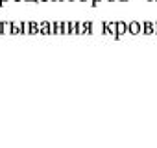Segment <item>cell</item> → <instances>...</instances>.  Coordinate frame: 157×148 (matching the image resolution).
<instances>
[{"label": "cell", "instance_id": "obj_8", "mask_svg": "<svg viewBox=\"0 0 157 148\" xmlns=\"http://www.w3.org/2000/svg\"><path fill=\"white\" fill-rule=\"evenodd\" d=\"M39 33V22L30 21V35H37Z\"/></svg>", "mask_w": 157, "mask_h": 148}, {"label": "cell", "instance_id": "obj_2", "mask_svg": "<svg viewBox=\"0 0 157 148\" xmlns=\"http://www.w3.org/2000/svg\"><path fill=\"white\" fill-rule=\"evenodd\" d=\"M126 33H128V22L118 21V22H117V35H115V39H120V37L126 35Z\"/></svg>", "mask_w": 157, "mask_h": 148}, {"label": "cell", "instance_id": "obj_3", "mask_svg": "<svg viewBox=\"0 0 157 148\" xmlns=\"http://www.w3.org/2000/svg\"><path fill=\"white\" fill-rule=\"evenodd\" d=\"M128 33H129V35H139V33H140V22H139V21L128 22Z\"/></svg>", "mask_w": 157, "mask_h": 148}, {"label": "cell", "instance_id": "obj_5", "mask_svg": "<svg viewBox=\"0 0 157 148\" xmlns=\"http://www.w3.org/2000/svg\"><path fill=\"white\" fill-rule=\"evenodd\" d=\"M11 35H24L22 33V22L11 21Z\"/></svg>", "mask_w": 157, "mask_h": 148}, {"label": "cell", "instance_id": "obj_13", "mask_svg": "<svg viewBox=\"0 0 157 148\" xmlns=\"http://www.w3.org/2000/svg\"><path fill=\"white\" fill-rule=\"evenodd\" d=\"M11 2H24V0H11Z\"/></svg>", "mask_w": 157, "mask_h": 148}, {"label": "cell", "instance_id": "obj_18", "mask_svg": "<svg viewBox=\"0 0 157 148\" xmlns=\"http://www.w3.org/2000/svg\"><path fill=\"white\" fill-rule=\"evenodd\" d=\"M107 2H117V0H107Z\"/></svg>", "mask_w": 157, "mask_h": 148}, {"label": "cell", "instance_id": "obj_19", "mask_svg": "<svg viewBox=\"0 0 157 148\" xmlns=\"http://www.w3.org/2000/svg\"><path fill=\"white\" fill-rule=\"evenodd\" d=\"M63 2H70V0H63Z\"/></svg>", "mask_w": 157, "mask_h": 148}, {"label": "cell", "instance_id": "obj_4", "mask_svg": "<svg viewBox=\"0 0 157 148\" xmlns=\"http://www.w3.org/2000/svg\"><path fill=\"white\" fill-rule=\"evenodd\" d=\"M39 33L41 35H52V28H50V22L48 21L39 22Z\"/></svg>", "mask_w": 157, "mask_h": 148}, {"label": "cell", "instance_id": "obj_17", "mask_svg": "<svg viewBox=\"0 0 157 148\" xmlns=\"http://www.w3.org/2000/svg\"><path fill=\"white\" fill-rule=\"evenodd\" d=\"M120 2H129V0H120Z\"/></svg>", "mask_w": 157, "mask_h": 148}, {"label": "cell", "instance_id": "obj_16", "mask_svg": "<svg viewBox=\"0 0 157 148\" xmlns=\"http://www.w3.org/2000/svg\"><path fill=\"white\" fill-rule=\"evenodd\" d=\"M148 2H157V0H148Z\"/></svg>", "mask_w": 157, "mask_h": 148}, {"label": "cell", "instance_id": "obj_9", "mask_svg": "<svg viewBox=\"0 0 157 148\" xmlns=\"http://www.w3.org/2000/svg\"><path fill=\"white\" fill-rule=\"evenodd\" d=\"M100 2H102V0H91V6H93V8H96Z\"/></svg>", "mask_w": 157, "mask_h": 148}, {"label": "cell", "instance_id": "obj_7", "mask_svg": "<svg viewBox=\"0 0 157 148\" xmlns=\"http://www.w3.org/2000/svg\"><path fill=\"white\" fill-rule=\"evenodd\" d=\"M2 35H11V21H2Z\"/></svg>", "mask_w": 157, "mask_h": 148}, {"label": "cell", "instance_id": "obj_1", "mask_svg": "<svg viewBox=\"0 0 157 148\" xmlns=\"http://www.w3.org/2000/svg\"><path fill=\"white\" fill-rule=\"evenodd\" d=\"M140 33H144V35H155V22H150V21L140 22Z\"/></svg>", "mask_w": 157, "mask_h": 148}, {"label": "cell", "instance_id": "obj_10", "mask_svg": "<svg viewBox=\"0 0 157 148\" xmlns=\"http://www.w3.org/2000/svg\"><path fill=\"white\" fill-rule=\"evenodd\" d=\"M24 2H28V4H32V2H35V4H39V0H24Z\"/></svg>", "mask_w": 157, "mask_h": 148}, {"label": "cell", "instance_id": "obj_14", "mask_svg": "<svg viewBox=\"0 0 157 148\" xmlns=\"http://www.w3.org/2000/svg\"><path fill=\"white\" fill-rule=\"evenodd\" d=\"M39 2H52V0H39Z\"/></svg>", "mask_w": 157, "mask_h": 148}, {"label": "cell", "instance_id": "obj_11", "mask_svg": "<svg viewBox=\"0 0 157 148\" xmlns=\"http://www.w3.org/2000/svg\"><path fill=\"white\" fill-rule=\"evenodd\" d=\"M10 2V0H0V6H2V4H8Z\"/></svg>", "mask_w": 157, "mask_h": 148}, {"label": "cell", "instance_id": "obj_20", "mask_svg": "<svg viewBox=\"0 0 157 148\" xmlns=\"http://www.w3.org/2000/svg\"><path fill=\"white\" fill-rule=\"evenodd\" d=\"M70 2H78V0H70Z\"/></svg>", "mask_w": 157, "mask_h": 148}, {"label": "cell", "instance_id": "obj_15", "mask_svg": "<svg viewBox=\"0 0 157 148\" xmlns=\"http://www.w3.org/2000/svg\"><path fill=\"white\" fill-rule=\"evenodd\" d=\"M78 2H89V0H78Z\"/></svg>", "mask_w": 157, "mask_h": 148}, {"label": "cell", "instance_id": "obj_6", "mask_svg": "<svg viewBox=\"0 0 157 148\" xmlns=\"http://www.w3.org/2000/svg\"><path fill=\"white\" fill-rule=\"evenodd\" d=\"M50 28H52V35H61V21L50 22Z\"/></svg>", "mask_w": 157, "mask_h": 148}, {"label": "cell", "instance_id": "obj_12", "mask_svg": "<svg viewBox=\"0 0 157 148\" xmlns=\"http://www.w3.org/2000/svg\"><path fill=\"white\" fill-rule=\"evenodd\" d=\"M52 2H56V4H59V2H63V0H52Z\"/></svg>", "mask_w": 157, "mask_h": 148}]
</instances>
